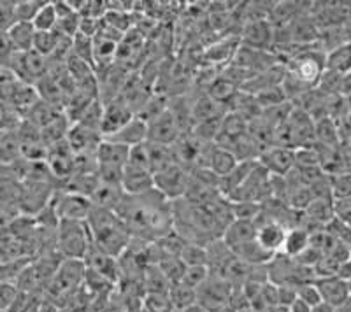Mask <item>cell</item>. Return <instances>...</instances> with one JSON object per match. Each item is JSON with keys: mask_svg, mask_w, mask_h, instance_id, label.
<instances>
[{"mask_svg": "<svg viewBox=\"0 0 351 312\" xmlns=\"http://www.w3.org/2000/svg\"><path fill=\"white\" fill-rule=\"evenodd\" d=\"M258 164L267 170L271 176L287 177L295 168V149L287 146H271L262 151Z\"/></svg>", "mask_w": 351, "mask_h": 312, "instance_id": "cell-7", "label": "cell"}, {"mask_svg": "<svg viewBox=\"0 0 351 312\" xmlns=\"http://www.w3.org/2000/svg\"><path fill=\"white\" fill-rule=\"evenodd\" d=\"M256 223V240L265 251L271 255H280L283 252L285 240H287L288 229L280 221L272 220L271 216H265V212L258 216Z\"/></svg>", "mask_w": 351, "mask_h": 312, "instance_id": "cell-5", "label": "cell"}, {"mask_svg": "<svg viewBox=\"0 0 351 312\" xmlns=\"http://www.w3.org/2000/svg\"><path fill=\"white\" fill-rule=\"evenodd\" d=\"M136 118L134 109L128 105L125 99H114L104 104V114H102V123H100V133L104 139L114 135L116 132H120L125 125L130 123Z\"/></svg>", "mask_w": 351, "mask_h": 312, "instance_id": "cell-6", "label": "cell"}, {"mask_svg": "<svg viewBox=\"0 0 351 312\" xmlns=\"http://www.w3.org/2000/svg\"><path fill=\"white\" fill-rule=\"evenodd\" d=\"M325 67L328 73L339 74V76H348L351 74V44L337 46L335 49L327 53L325 56Z\"/></svg>", "mask_w": 351, "mask_h": 312, "instance_id": "cell-18", "label": "cell"}, {"mask_svg": "<svg viewBox=\"0 0 351 312\" xmlns=\"http://www.w3.org/2000/svg\"><path fill=\"white\" fill-rule=\"evenodd\" d=\"M58 42H60V36L56 32H37L36 40H34V51L49 60L56 53Z\"/></svg>", "mask_w": 351, "mask_h": 312, "instance_id": "cell-24", "label": "cell"}, {"mask_svg": "<svg viewBox=\"0 0 351 312\" xmlns=\"http://www.w3.org/2000/svg\"><path fill=\"white\" fill-rule=\"evenodd\" d=\"M14 23H18L16 2H8V0L0 2V28H2V34L8 32Z\"/></svg>", "mask_w": 351, "mask_h": 312, "instance_id": "cell-29", "label": "cell"}, {"mask_svg": "<svg viewBox=\"0 0 351 312\" xmlns=\"http://www.w3.org/2000/svg\"><path fill=\"white\" fill-rule=\"evenodd\" d=\"M316 133V144L324 146V148H339L341 146V133L339 125L332 118H319L315 125Z\"/></svg>", "mask_w": 351, "mask_h": 312, "instance_id": "cell-17", "label": "cell"}, {"mask_svg": "<svg viewBox=\"0 0 351 312\" xmlns=\"http://www.w3.org/2000/svg\"><path fill=\"white\" fill-rule=\"evenodd\" d=\"M40 312H58V309L53 304H44L43 307H40Z\"/></svg>", "mask_w": 351, "mask_h": 312, "instance_id": "cell-39", "label": "cell"}, {"mask_svg": "<svg viewBox=\"0 0 351 312\" xmlns=\"http://www.w3.org/2000/svg\"><path fill=\"white\" fill-rule=\"evenodd\" d=\"M53 205H55V211L60 221H88V218L92 216L93 207H95L92 198L76 195V193L62 192V190L56 192Z\"/></svg>", "mask_w": 351, "mask_h": 312, "instance_id": "cell-3", "label": "cell"}, {"mask_svg": "<svg viewBox=\"0 0 351 312\" xmlns=\"http://www.w3.org/2000/svg\"><path fill=\"white\" fill-rule=\"evenodd\" d=\"M36 27L34 23H23V21H18V23L12 25L8 32L2 34L5 40H8L11 48L16 53H30L34 51V40H36Z\"/></svg>", "mask_w": 351, "mask_h": 312, "instance_id": "cell-14", "label": "cell"}, {"mask_svg": "<svg viewBox=\"0 0 351 312\" xmlns=\"http://www.w3.org/2000/svg\"><path fill=\"white\" fill-rule=\"evenodd\" d=\"M121 188L127 195L137 196L155 190V176L148 168L139 167L136 164L128 161L123 170V181H121Z\"/></svg>", "mask_w": 351, "mask_h": 312, "instance_id": "cell-9", "label": "cell"}, {"mask_svg": "<svg viewBox=\"0 0 351 312\" xmlns=\"http://www.w3.org/2000/svg\"><path fill=\"white\" fill-rule=\"evenodd\" d=\"M297 296H299L300 300L306 302L307 305H311V307H316V305L324 302V298L319 295L318 286H316V281L297 286Z\"/></svg>", "mask_w": 351, "mask_h": 312, "instance_id": "cell-28", "label": "cell"}, {"mask_svg": "<svg viewBox=\"0 0 351 312\" xmlns=\"http://www.w3.org/2000/svg\"><path fill=\"white\" fill-rule=\"evenodd\" d=\"M169 295H171V300L174 304L176 311H186L192 305H195L199 302V291L195 288H190L184 283H176L169 289Z\"/></svg>", "mask_w": 351, "mask_h": 312, "instance_id": "cell-20", "label": "cell"}, {"mask_svg": "<svg viewBox=\"0 0 351 312\" xmlns=\"http://www.w3.org/2000/svg\"><path fill=\"white\" fill-rule=\"evenodd\" d=\"M309 248H311V232H307L302 226H295V229L288 230L283 255L290 258H299Z\"/></svg>", "mask_w": 351, "mask_h": 312, "instance_id": "cell-19", "label": "cell"}, {"mask_svg": "<svg viewBox=\"0 0 351 312\" xmlns=\"http://www.w3.org/2000/svg\"><path fill=\"white\" fill-rule=\"evenodd\" d=\"M56 12H58V25H56L55 32L60 34V36L69 37V39H74V37L80 34L81 30V14L72 8L69 0H60V2H55Z\"/></svg>", "mask_w": 351, "mask_h": 312, "instance_id": "cell-15", "label": "cell"}, {"mask_svg": "<svg viewBox=\"0 0 351 312\" xmlns=\"http://www.w3.org/2000/svg\"><path fill=\"white\" fill-rule=\"evenodd\" d=\"M334 214L337 221L351 224V198H339V200H334Z\"/></svg>", "mask_w": 351, "mask_h": 312, "instance_id": "cell-31", "label": "cell"}, {"mask_svg": "<svg viewBox=\"0 0 351 312\" xmlns=\"http://www.w3.org/2000/svg\"><path fill=\"white\" fill-rule=\"evenodd\" d=\"M341 95L344 99H350L351 96V74L343 76V84H341Z\"/></svg>", "mask_w": 351, "mask_h": 312, "instance_id": "cell-34", "label": "cell"}, {"mask_svg": "<svg viewBox=\"0 0 351 312\" xmlns=\"http://www.w3.org/2000/svg\"><path fill=\"white\" fill-rule=\"evenodd\" d=\"M93 246L92 230L88 221H60L56 251L64 260H83Z\"/></svg>", "mask_w": 351, "mask_h": 312, "instance_id": "cell-2", "label": "cell"}, {"mask_svg": "<svg viewBox=\"0 0 351 312\" xmlns=\"http://www.w3.org/2000/svg\"><path fill=\"white\" fill-rule=\"evenodd\" d=\"M149 125V137L148 142H155V144H164V146H172L176 140L183 135L180 129V123L176 120V116L172 114L171 109L158 116L156 120H153Z\"/></svg>", "mask_w": 351, "mask_h": 312, "instance_id": "cell-10", "label": "cell"}, {"mask_svg": "<svg viewBox=\"0 0 351 312\" xmlns=\"http://www.w3.org/2000/svg\"><path fill=\"white\" fill-rule=\"evenodd\" d=\"M149 137V125L143 120V118L136 116L128 125H125L120 132H116L114 135L108 137V140L112 142H118V144H123L127 148H137V146H143L148 142Z\"/></svg>", "mask_w": 351, "mask_h": 312, "instance_id": "cell-12", "label": "cell"}, {"mask_svg": "<svg viewBox=\"0 0 351 312\" xmlns=\"http://www.w3.org/2000/svg\"><path fill=\"white\" fill-rule=\"evenodd\" d=\"M188 184H190V174L180 164L172 165L167 170L155 176V190H158L171 202L184 198L188 192Z\"/></svg>", "mask_w": 351, "mask_h": 312, "instance_id": "cell-4", "label": "cell"}, {"mask_svg": "<svg viewBox=\"0 0 351 312\" xmlns=\"http://www.w3.org/2000/svg\"><path fill=\"white\" fill-rule=\"evenodd\" d=\"M297 300V286L283 285L278 286V304L283 307H290Z\"/></svg>", "mask_w": 351, "mask_h": 312, "instance_id": "cell-32", "label": "cell"}, {"mask_svg": "<svg viewBox=\"0 0 351 312\" xmlns=\"http://www.w3.org/2000/svg\"><path fill=\"white\" fill-rule=\"evenodd\" d=\"M44 4L46 2L43 0H16V20L23 23H34Z\"/></svg>", "mask_w": 351, "mask_h": 312, "instance_id": "cell-26", "label": "cell"}, {"mask_svg": "<svg viewBox=\"0 0 351 312\" xmlns=\"http://www.w3.org/2000/svg\"><path fill=\"white\" fill-rule=\"evenodd\" d=\"M143 307L146 312H176L169 291L146 293L143 298Z\"/></svg>", "mask_w": 351, "mask_h": 312, "instance_id": "cell-22", "label": "cell"}, {"mask_svg": "<svg viewBox=\"0 0 351 312\" xmlns=\"http://www.w3.org/2000/svg\"><path fill=\"white\" fill-rule=\"evenodd\" d=\"M184 312H209V311L206 307H202V305H200L199 302H197L195 305H192V307L186 309V311H184Z\"/></svg>", "mask_w": 351, "mask_h": 312, "instance_id": "cell-37", "label": "cell"}, {"mask_svg": "<svg viewBox=\"0 0 351 312\" xmlns=\"http://www.w3.org/2000/svg\"><path fill=\"white\" fill-rule=\"evenodd\" d=\"M343 32H344V39H346V42H350L351 44V18L343 23Z\"/></svg>", "mask_w": 351, "mask_h": 312, "instance_id": "cell-36", "label": "cell"}, {"mask_svg": "<svg viewBox=\"0 0 351 312\" xmlns=\"http://www.w3.org/2000/svg\"><path fill=\"white\" fill-rule=\"evenodd\" d=\"M209 277H211V272H209L208 265H193V267H186V272H184L181 283L199 291V288H202L208 283Z\"/></svg>", "mask_w": 351, "mask_h": 312, "instance_id": "cell-25", "label": "cell"}, {"mask_svg": "<svg viewBox=\"0 0 351 312\" xmlns=\"http://www.w3.org/2000/svg\"><path fill=\"white\" fill-rule=\"evenodd\" d=\"M56 25H58V12L55 2H46L34 20V27L37 32H55Z\"/></svg>", "mask_w": 351, "mask_h": 312, "instance_id": "cell-23", "label": "cell"}, {"mask_svg": "<svg viewBox=\"0 0 351 312\" xmlns=\"http://www.w3.org/2000/svg\"><path fill=\"white\" fill-rule=\"evenodd\" d=\"M330 186L334 200H339V198H351V172L330 176Z\"/></svg>", "mask_w": 351, "mask_h": 312, "instance_id": "cell-27", "label": "cell"}, {"mask_svg": "<svg viewBox=\"0 0 351 312\" xmlns=\"http://www.w3.org/2000/svg\"><path fill=\"white\" fill-rule=\"evenodd\" d=\"M311 312H337V309H334L332 305L325 304V302H322V304H318L316 307H313Z\"/></svg>", "mask_w": 351, "mask_h": 312, "instance_id": "cell-35", "label": "cell"}, {"mask_svg": "<svg viewBox=\"0 0 351 312\" xmlns=\"http://www.w3.org/2000/svg\"><path fill=\"white\" fill-rule=\"evenodd\" d=\"M274 27L269 20L246 21L241 44L253 49H262V51H271V48L274 46Z\"/></svg>", "mask_w": 351, "mask_h": 312, "instance_id": "cell-8", "label": "cell"}, {"mask_svg": "<svg viewBox=\"0 0 351 312\" xmlns=\"http://www.w3.org/2000/svg\"><path fill=\"white\" fill-rule=\"evenodd\" d=\"M256 239V223L247 220H234L227 229H225L221 240L234 251L241 246L252 242Z\"/></svg>", "mask_w": 351, "mask_h": 312, "instance_id": "cell-13", "label": "cell"}, {"mask_svg": "<svg viewBox=\"0 0 351 312\" xmlns=\"http://www.w3.org/2000/svg\"><path fill=\"white\" fill-rule=\"evenodd\" d=\"M72 56H76L81 62L95 68V42H93V37L77 34L72 40Z\"/></svg>", "mask_w": 351, "mask_h": 312, "instance_id": "cell-21", "label": "cell"}, {"mask_svg": "<svg viewBox=\"0 0 351 312\" xmlns=\"http://www.w3.org/2000/svg\"><path fill=\"white\" fill-rule=\"evenodd\" d=\"M316 286H318L319 295H322L325 304L332 305L334 309L344 307L351 300L350 281L343 279V277L334 276L316 279Z\"/></svg>", "mask_w": 351, "mask_h": 312, "instance_id": "cell-11", "label": "cell"}, {"mask_svg": "<svg viewBox=\"0 0 351 312\" xmlns=\"http://www.w3.org/2000/svg\"><path fill=\"white\" fill-rule=\"evenodd\" d=\"M313 307L311 305H307L306 302L300 300L299 296H297V300L290 305V312H311Z\"/></svg>", "mask_w": 351, "mask_h": 312, "instance_id": "cell-33", "label": "cell"}, {"mask_svg": "<svg viewBox=\"0 0 351 312\" xmlns=\"http://www.w3.org/2000/svg\"><path fill=\"white\" fill-rule=\"evenodd\" d=\"M0 293H2V311L8 312L14 305V302L18 300V295H20L18 286L14 283H2Z\"/></svg>", "mask_w": 351, "mask_h": 312, "instance_id": "cell-30", "label": "cell"}, {"mask_svg": "<svg viewBox=\"0 0 351 312\" xmlns=\"http://www.w3.org/2000/svg\"><path fill=\"white\" fill-rule=\"evenodd\" d=\"M341 148H343L344 151H346V155L351 158V139H348V140H344V142H341Z\"/></svg>", "mask_w": 351, "mask_h": 312, "instance_id": "cell-38", "label": "cell"}, {"mask_svg": "<svg viewBox=\"0 0 351 312\" xmlns=\"http://www.w3.org/2000/svg\"><path fill=\"white\" fill-rule=\"evenodd\" d=\"M239 164L241 161L237 160L234 153L228 151V149H225V148H221V146L215 144L211 155H209L208 168L211 170L213 174H215L216 177H219V179H225V177L230 176V174L236 170L237 165Z\"/></svg>", "mask_w": 351, "mask_h": 312, "instance_id": "cell-16", "label": "cell"}, {"mask_svg": "<svg viewBox=\"0 0 351 312\" xmlns=\"http://www.w3.org/2000/svg\"><path fill=\"white\" fill-rule=\"evenodd\" d=\"M88 226L92 230L93 244L112 258H120L130 248L134 235L127 223L114 211L93 207L92 216L88 218Z\"/></svg>", "mask_w": 351, "mask_h": 312, "instance_id": "cell-1", "label": "cell"}]
</instances>
